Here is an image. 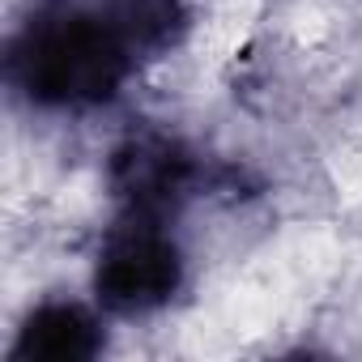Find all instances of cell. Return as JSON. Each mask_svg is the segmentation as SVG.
Returning <instances> with one entry per match:
<instances>
[{
	"label": "cell",
	"mask_w": 362,
	"mask_h": 362,
	"mask_svg": "<svg viewBox=\"0 0 362 362\" xmlns=\"http://www.w3.org/2000/svg\"><path fill=\"white\" fill-rule=\"evenodd\" d=\"M192 26V0H30L5 43V81L30 111L90 115L184 47Z\"/></svg>",
	"instance_id": "obj_1"
},
{
	"label": "cell",
	"mask_w": 362,
	"mask_h": 362,
	"mask_svg": "<svg viewBox=\"0 0 362 362\" xmlns=\"http://www.w3.org/2000/svg\"><path fill=\"white\" fill-rule=\"evenodd\" d=\"M235 175V166L205 158L188 136L158 124H136L115 141L107 158V192L115 214L170 222L209 192H230Z\"/></svg>",
	"instance_id": "obj_2"
},
{
	"label": "cell",
	"mask_w": 362,
	"mask_h": 362,
	"mask_svg": "<svg viewBox=\"0 0 362 362\" xmlns=\"http://www.w3.org/2000/svg\"><path fill=\"white\" fill-rule=\"evenodd\" d=\"M94 303L107 315H153L179 298L188 286V256L170 222L115 214L103 247L94 256Z\"/></svg>",
	"instance_id": "obj_3"
},
{
	"label": "cell",
	"mask_w": 362,
	"mask_h": 362,
	"mask_svg": "<svg viewBox=\"0 0 362 362\" xmlns=\"http://www.w3.org/2000/svg\"><path fill=\"white\" fill-rule=\"evenodd\" d=\"M107 349L103 307L77 298H43L35 303L9 345L13 362H90Z\"/></svg>",
	"instance_id": "obj_4"
}]
</instances>
